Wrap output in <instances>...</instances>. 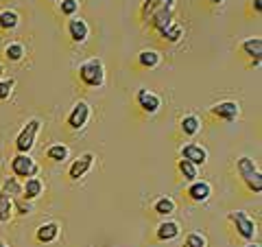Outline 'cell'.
Masks as SVG:
<instances>
[{
    "label": "cell",
    "mask_w": 262,
    "mask_h": 247,
    "mask_svg": "<svg viewBox=\"0 0 262 247\" xmlns=\"http://www.w3.org/2000/svg\"><path fill=\"white\" fill-rule=\"evenodd\" d=\"M175 3L177 0H144L140 7V18L158 33L175 20Z\"/></svg>",
    "instance_id": "cell-1"
},
{
    "label": "cell",
    "mask_w": 262,
    "mask_h": 247,
    "mask_svg": "<svg viewBox=\"0 0 262 247\" xmlns=\"http://www.w3.org/2000/svg\"><path fill=\"white\" fill-rule=\"evenodd\" d=\"M5 77V66H3V61H0V79Z\"/></svg>",
    "instance_id": "cell-34"
},
{
    "label": "cell",
    "mask_w": 262,
    "mask_h": 247,
    "mask_svg": "<svg viewBox=\"0 0 262 247\" xmlns=\"http://www.w3.org/2000/svg\"><path fill=\"white\" fill-rule=\"evenodd\" d=\"M94 153H90V151H85V153H81L77 160H72V164L68 167V177L72 179V182H79L81 177H85L90 171H92V167H94Z\"/></svg>",
    "instance_id": "cell-10"
},
{
    "label": "cell",
    "mask_w": 262,
    "mask_h": 247,
    "mask_svg": "<svg viewBox=\"0 0 262 247\" xmlns=\"http://www.w3.org/2000/svg\"><path fill=\"white\" fill-rule=\"evenodd\" d=\"M251 5H253V11H256V15L262 13V0H251Z\"/></svg>",
    "instance_id": "cell-32"
},
{
    "label": "cell",
    "mask_w": 262,
    "mask_h": 247,
    "mask_svg": "<svg viewBox=\"0 0 262 247\" xmlns=\"http://www.w3.org/2000/svg\"><path fill=\"white\" fill-rule=\"evenodd\" d=\"M59 11H61L63 18H72V15H77V11H79V0H61Z\"/></svg>",
    "instance_id": "cell-30"
},
{
    "label": "cell",
    "mask_w": 262,
    "mask_h": 247,
    "mask_svg": "<svg viewBox=\"0 0 262 247\" xmlns=\"http://www.w3.org/2000/svg\"><path fill=\"white\" fill-rule=\"evenodd\" d=\"M206 3H210V5H223L225 0H206Z\"/></svg>",
    "instance_id": "cell-33"
},
{
    "label": "cell",
    "mask_w": 262,
    "mask_h": 247,
    "mask_svg": "<svg viewBox=\"0 0 262 247\" xmlns=\"http://www.w3.org/2000/svg\"><path fill=\"white\" fill-rule=\"evenodd\" d=\"M179 131L188 138L196 136L201 131V118L196 116V114H186V116L179 118Z\"/></svg>",
    "instance_id": "cell-20"
},
{
    "label": "cell",
    "mask_w": 262,
    "mask_h": 247,
    "mask_svg": "<svg viewBox=\"0 0 262 247\" xmlns=\"http://www.w3.org/2000/svg\"><path fill=\"white\" fill-rule=\"evenodd\" d=\"M13 88H15V79L13 77H3V79H0V101L11 98Z\"/></svg>",
    "instance_id": "cell-29"
},
{
    "label": "cell",
    "mask_w": 262,
    "mask_h": 247,
    "mask_svg": "<svg viewBox=\"0 0 262 247\" xmlns=\"http://www.w3.org/2000/svg\"><path fill=\"white\" fill-rule=\"evenodd\" d=\"M158 35H160L166 44H177L179 39L184 37V29H182V24H179L177 20H173V22H168L164 29H160Z\"/></svg>",
    "instance_id": "cell-18"
},
{
    "label": "cell",
    "mask_w": 262,
    "mask_h": 247,
    "mask_svg": "<svg viewBox=\"0 0 262 247\" xmlns=\"http://www.w3.org/2000/svg\"><path fill=\"white\" fill-rule=\"evenodd\" d=\"M59 232H61V225L57 223V221H46V223H42L35 230V241L39 245L55 243L57 238H59Z\"/></svg>",
    "instance_id": "cell-15"
},
{
    "label": "cell",
    "mask_w": 262,
    "mask_h": 247,
    "mask_svg": "<svg viewBox=\"0 0 262 247\" xmlns=\"http://www.w3.org/2000/svg\"><path fill=\"white\" fill-rule=\"evenodd\" d=\"M177 169H179V173H182V177L186 179V182H194V179H199V167H194L192 162L179 158L177 160Z\"/></svg>",
    "instance_id": "cell-27"
},
{
    "label": "cell",
    "mask_w": 262,
    "mask_h": 247,
    "mask_svg": "<svg viewBox=\"0 0 262 247\" xmlns=\"http://www.w3.org/2000/svg\"><path fill=\"white\" fill-rule=\"evenodd\" d=\"M136 59H138V66H140V68L153 70L162 64V55L158 51H153V48H144V51H140L136 55Z\"/></svg>",
    "instance_id": "cell-19"
},
{
    "label": "cell",
    "mask_w": 262,
    "mask_h": 247,
    "mask_svg": "<svg viewBox=\"0 0 262 247\" xmlns=\"http://www.w3.org/2000/svg\"><path fill=\"white\" fill-rule=\"evenodd\" d=\"M179 155H182V160L192 162L194 167H206L208 164V149L199 142H186L182 147V151H179Z\"/></svg>",
    "instance_id": "cell-12"
},
{
    "label": "cell",
    "mask_w": 262,
    "mask_h": 247,
    "mask_svg": "<svg viewBox=\"0 0 262 247\" xmlns=\"http://www.w3.org/2000/svg\"><path fill=\"white\" fill-rule=\"evenodd\" d=\"M66 33L75 44H85L90 37V24L83 18H79V15H72V18H68V24H66Z\"/></svg>",
    "instance_id": "cell-11"
},
{
    "label": "cell",
    "mask_w": 262,
    "mask_h": 247,
    "mask_svg": "<svg viewBox=\"0 0 262 247\" xmlns=\"http://www.w3.org/2000/svg\"><path fill=\"white\" fill-rule=\"evenodd\" d=\"M13 219V199L0 191V223H9Z\"/></svg>",
    "instance_id": "cell-25"
},
{
    "label": "cell",
    "mask_w": 262,
    "mask_h": 247,
    "mask_svg": "<svg viewBox=\"0 0 262 247\" xmlns=\"http://www.w3.org/2000/svg\"><path fill=\"white\" fill-rule=\"evenodd\" d=\"M46 3H57V0H46Z\"/></svg>",
    "instance_id": "cell-37"
},
{
    "label": "cell",
    "mask_w": 262,
    "mask_h": 247,
    "mask_svg": "<svg viewBox=\"0 0 262 247\" xmlns=\"http://www.w3.org/2000/svg\"><path fill=\"white\" fill-rule=\"evenodd\" d=\"M241 53L245 57L251 59V66H260V57H262V37L260 35H253L247 37L241 42Z\"/></svg>",
    "instance_id": "cell-14"
},
{
    "label": "cell",
    "mask_w": 262,
    "mask_h": 247,
    "mask_svg": "<svg viewBox=\"0 0 262 247\" xmlns=\"http://www.w3.org/2000/svg\"><path fill=\"white\" fill-rule=\"evenodd\" d=\"M33 212V205L31 201H24L22 197H18V199H13V215H20V217H27Z\"/></svg>",
    "instance_id": "cell-31"
},
{
    "label": "cell",
    "mask_w": 262,
    "mask_h": 247,
    "mask_svg": "<svg viewBox=\"0 0 262 247\" xmlns=\"http://www.w3.org/2000/svg\"><path fill=\"white\" fill-rule=\"evenodd\" d=\"M227 221L234 225L236 234H238L243 241H247V243L253 241V236H256L258 230H256V223H253V219H251L245 210H232V212H227Z\"/></svg>",
    "instance_id": "cell-5"
},
{
    "label": "cell",
    "mask_w": 262,
    "mask_h": 247,
    "mask_svg": "<svg viewBox=\"0 0 262 247\" xmlns=\"http://www.w3.org/2000/svg\"><path fill=\"white\" fill-rule=\"evenodd\" d=\"M20 24V13L15 9H3L0 11V31L9 33L13 29H18Z\"/></svg>",
    "instance_id": "cell-22"
},
{
    "label": "cell",
    "mask_w": 262,
    "mask_h": 247,
    "mask_svg": "<svg viewBox=\"0 0 262 247\" xmlns=\"http://www.w3.org/2000/svg\"><path fill=\"white\" fill-rule=\"evenodd\" d=\"M247 247H260V245H258V243H249Z\"/></svg>",
    "instance_id": "cell-35"
},
{
    "label": "cell",
    "mask_w": 262,
    "mask_h": 247,
    "mask_svg": "<svg viewBox=\"0 0 262 247\" xmlns=\"http://www.w3.org/2000/svg\"><path fill=\"white\" fill-rule=\"evenodd\" d=\"M179 234H182V225H179L177 221H173V219L162 221V223L158 225V230H155V238H158L160 243L175 241V238H177Z\"/></svg>",
    "instance_id": "cell-16"
},
{
    "label": "cell",
    "mask_w": 262,
    "mask_h": 247,
    "mask_svg": "<svg viewBox=\"0 0 262 247\" xmlns=\"http://www.w3.org/2000/svg\"><path fill=\"white\" fill-rule=\"evenodd\" d=\"M90 118H92V108H90L88 101H77L72 105V110L66 116V125L72 131H83L88 127Z\"/></svg>",
    "instance_id": "cell-6"
},
{
    "label": "cell",
    "mask_w": 262,
    "mask_h": 247,
    "mask_svg": "<svg viewBox=\"0 0 262 247\" xmlns=\"http://www.w3.org/2000/svg\"><path fill=\"white\" fill-rule=\"evenodd\" d=\"M136 105L144 114L153 116V114H158L162 110V96L158 92H153V90H149V88H140L136 92Z\"/></svg>",
    "instance_id": "cell-9"
},
{
    "label": "cell",
    "mask_w": 262,
    "mask_h": 247,
    "mask_svg": "<svg viewBox=\"0 0 262 247\" xmlns=\"http://www.w3.org/2000/svg\"><path fill=\"white\" fill-rule=\"evenodd\" d=\"M11 173H13V177H18V179L37 177L39 164L33 160L29 153H15L11 158Z\"/></svg>",
    "instance_id": "cell-8"
},
{
    "label": "cell",
    "mask_w": 262,
    "mask_h": 247,
    "mask_svg": "<svg viewBox=\"0 0 262 247\" xmlns=\"http://www.w3.org/2000/svg\"><path fill=\"white\" fill-rule=\"evenodd\" d=\"M184 247H208V238L201 232H190V234H186Z\"/></svg>",
    "instance_id": "cell-28"
},
{
    "label": "cell",
    "mask_w": 262,
    "mask_h": 247,
    "mask_svg": "<svg viewBox=\"0 0 262 247\" xmlns=\"http://www.w3.org/2000/svg\"><path fill=\"white\" fill-rule=\"evenodd\" d=\"M0 247H9V245H7L5 241H0Z\"/></svg>",
    "instance_id": "cell-36"
},
{
    "label": "cell",
    "mask_w": 262,
    "mask_h": 247,
    "mask_svg": "<svg viewBox=\"0 0 262 247\" xmlns=\"http://www.w3.org/2000/svg\"><path fill=\"white\" fill-rule=\"evenodd\" d=\"M24 55H27V51H24V44H20V42H9L5 46V59L7 61L18 64L24 59Z\"/></svg>",
    "instance_id": "cell-24"
},
{
    "label": "cell",
    "mask_w": 262,
    "mask_h": 247,
    "mask_svg": "<svg viewBox=\"0 0 262 247\" xmlns=\"http://www.w3.org/2000/svg\"><path fill=\"white\" fill-rule=\"evenodd\" d=\"M68 155H70V149L63 142H55V145H51L46 149V158L51 162H66L68 160Z\"/></svg>",
    "instance_id": "cell-23"
},
{
    "label": "cell",
    "mask_w": 262,
    "mask_h": 247,
    "mask_svg": "<svg viewBox=\"0 0 262 247\" xmlns=\"http://www.w3.org/2000/svg\"><path fill=\"white\" fill-rule=\"evenodd\" d=\"M39 127H42V120L39 118H29L24 122V127L20 129V134L15 136V151L18 153H31V149L35 147V138L39 134Z\"/></svg>",
    "instance_id": "cell-4"
},
{
    "label": "cell",
    "mask_w": 262,
    "mask_h": 247,
    "mask_svg": "<svg viewBox=\"0 0 262 247\" xmlns=\"http://www.w3.org/2000/svg\"><path fill=\"white\" fill-rule=\"evenodd\" d=\"M77 77H79V84L83 88L90 90H96V88H103L105 84V64L101 57H90V59L81 61L79 68H77Z\"/></svg>",
    "instance_id": "cell-2"
},
{
    "label": "cell",
    "mask_w": 262,
    "mask_h": 247,
    "mask_svg": "<svg viewBox=\"0 0 262 247\" xmlns=\"http://www.w3.org/2000/svg\"><path fill=\"white\" fill-rule=\"evenodd\" d=\"M186 197L192 203H206L210 197H212V184L206 182V179H194V182L188 184Z\"/></svg>",
    "instance_id": "cell-13"
},
{
    "label": "cell",
    "mask_w": 262,
    "mask_h": 247,
    "mask_svg": "<svg viewBox=\"0 0 262 247\" xmlns=\"http://www.w3.org/2000/svg\"><path fill=\"white\" fill-rule=\"evenodd\" d=\"M210 116L221 122H236L241 118V103L232 101V98H225V101H219L214 105H210Z\"/></svg>",
    "instance_id": "cell-7"
},
{
    "label": "cell",
    "mask_w": 262,
    "mask_h": 247,
    "mask_svg": "<svg viewBox=\"0 0 262 247\" xmlns=\"http://www.w3.org/2000/svg\"><path fill=\"white\" fill-rule=\"evenodd\" d=\"M175 210H177V203H175L173 197H168V195H162L153 201V212L160 217H170Z\"/></svg>",
    "instance_id": "cell-21"
},
{
    "label": "cell",
    "mask_w": 262,
    "mask_h": 247,
    "mask_svg": "<svg viewBox=\"0 0 262 247\" xmlns=\"http://www.w3.org/2000/svg\"><path fill=\"white\" fill-rule=\"evenodd\" d=\"M44 193V182L39 177H29L22 182V199L24 201H35Z\"/></svg>",
    "instance_id": "cell-17"
},
{
    "label": "cell",
    "mask_w": 262,
    "mask_h": 247,
    "mask_svg": "<svg viewBox=\"0 0 262 247\" xmlns=\"http://www.w3.org/2000/svg\"><path fill=\"white\" fill-rule=\"evenodd\" d=\"M236 173H238L241 182L245 184V188H247L249 193H253V195L262 193V173L258 169V164L253 162V158H249V155L236 158Z\"/></svg>",
    "instance_id": "cell-3"
},
{
    "label": "cell",
    "mask_w": 262,
    "mask_h": 247,
    "mask_svg": "<svg viewBox=\"0 0 262 247\" xmlns=\"http://www.w3.org/2000/svg\"><path fill=\"white\" fill-rule=\"evenodd\" d=\"M5 195H9L11 199H18V197H22V179L18 177H7L5 182H3V188H0Z\"/></svg>",
    "instance_id": "cell-26"
}]
</instances>
